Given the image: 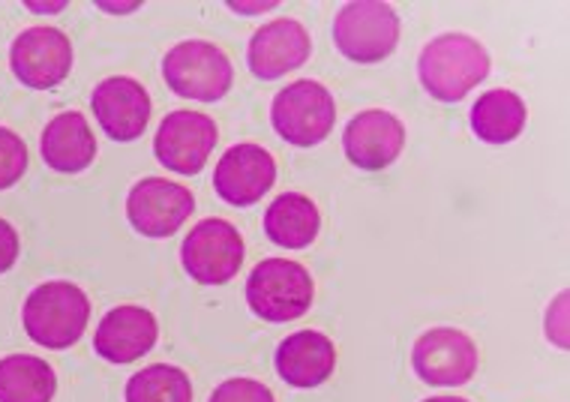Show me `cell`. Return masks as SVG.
Listing matches in <instances>:
<instances>
[{
    "instance_id": "cell-1",
    "label": "cell",
    "mask_w": 570,
    "mask_h": 402,
    "mask_svg": "<svg viewBox=\"0 0 570 402\" xmlns=\"http://www.w3.org/2000/svg\"><path fill=\"white\" fill-rule=\"evenodd\" d=\"M423 90L439 102H460L490 76V51L469 33H442L417 60Z\"/></svg>"
},
{
    "instance_id": "cell-2",
    "label": "cell",
    "mask_w": 570,
    "mask_h": 402,
    "mask_svg": "<svg viewBox=\"0 0 570 402\" xmlns=\"http://www.w3.org/2000/svg\"><path fill=\"white\" fill-rule=\"evenodd\" d=\"M90 322V301L76 283L51 280L37 285L24 301L21 324L42 349H69L81 340Z\"/></svg>"
},
{
    "instance_id": "cell-3",
    "label": "cell",
    "mask_w": 570,
    "mask_h": 402,
    "mask_svg": "<svg viewBox=\"0 0 570 402\" xmlns=\"http://www.w3.org/2000/svg\"><path fill=\"white\" fill-rule=\"evenodd\" d=\"M313 274L292 258H265L246 280V304L265 322H295L313 306Z\"/></svg>"
},
{
    "instance_id": "cell-4",
    "label": "cell",
    "mask_w": 570,
    "mask_h": 402,
    "mask_svg": "<svg viewBox=\"0 0 570 402\" xmlns=\"http://www.w3.org/2000/svg\"><path fill=\"white\" fill-rule=\"evenodd\" d=\"M271 124H274L276 136L295 148L322 145L336 124L334 94L322 81H295L274 97Z\"/></svg>"
},
{
    "instance_id": "cell-5",
    "label": "cell",
    "mask_w": 570,
    "mask_h": 402,
    "mask_svg": "<svg viewBox=\"0 0 570 402\" xmlns=\"http://www.w3.org/2000/svg\"><path fill=\"white\" fill-rule=\"evenodd\" d=\"M334 42L354 63H379L391 58L400 42V16L382 0L345 3L334 19Z\"/></svg>"
},
{
    "instance_id": "cell-6",
    "label": "cell",
    "mask_w": 570,
    "mask_h": 402,
    "mask_svg": "<svg viewBox=\"0 0 570 402\" xmlns=\"http://www.w3.org/2000/svg\"><path fill=\"white\" fill-rule=\"evenodd\" d=\"M163 76L177 97L217 102L232 90L235 69L226 51L217 49L214 42L187 40L177 42L175 49L168 51L163 60Z\"/></svg>"
},
{
    "instance_id": "cell-7",
    "label": "cell",
    "mask_w": 570,
    "mask_h": 402,
    "mask_svg": "<svg viewBox=\"0 0 570 402\" xmlns=\"http://www.w3.org/2000/svg\"><path fill=\"white\" fill-rule=\"evenodd\" d=\"M180 262L196 283L226 285L244 265V237L228 219H219V216L202 219L184 237Z\"/></svg>"
},
{
    "instance_id": "cell-8",
    "label": "cell",
    "mask_w": 570,
    "mask_h": 402,
    "mask_svg": "<svg viewBox=\"0 0 570 402\" xmlns=\"http://www.w3.org/2000/svg\"><path fill=\"white\" fill-rule=\"evenodd\" d=\"M417 379L433 388H460L478 373V345L460 327H433L412 349Z\"/></svg>"
},
{
    "instance_id": "cell-9",
    "label": "cell",
    "mask_w": 570,
    "mask_h": 402,
    "mask_svg": "<svg viewBox=\"0 0 570 402\" xmlns=\"http://www.w3.org/2000/svg\"><path fill=\"white\" fill-rule=\"evenodd\" d=\"M219 141V129L214 118L202 111H171L157 129L154 138V154L168 171L177 175H198L207 166Z\"/></svg>"
},
{
    "instance_id": "cell-10",
    "label": "cell",
    "mask_w": 570,
    "mask_h": 402,
    "mask_svg": "<svg viewBox=\"0 0 570 402\" xmlns=\"http://www.w3.org/2000/svg\"><path fill=\"white\" fill-rule=\"evenodd\" d=\"M16 79L30 90H51L72 69V42L63 30L37 24L16 37L10 49Z\"/></svg>"
},
{
    "instance_id": "cell-11",
    "label": "cell",
    "mask_w": 570,
    "mask_h": 402,
    "mask_svg": "<svg viewBox=\"0 0 570 402\" xmlns=\"http://www.w3.org/2000/svg\"><path fill=\"white\" fill-rule=\"evenodd\" d=\"M196 210V196L168 177H145L127 196L129 226L145 237H171Z\"/></svg>"
},
{
    "instance_id": "cell-12",
    "label": "cell",
    "mask_w": 570,
    "mask_h": 402,
    "mask_svg": "<svg viewBox=\"0 0 570 402\" xmlns=\"http://www.w3.org/2000/svg\"><path fill=\"white\" fill-rule=\"evenodd\" d=\"M343 148L348 163L364 171H382L405 148V127L394 111L366 108L348 120L343 133Z\"/></svg>"
},
{
    "instance_id": "cell-13",
    "label": "cell",
    "mask_w": 570,
    "mask_h": 402,
    "mask_svg": "<svg viewBox=\"0 0 570 402\" xmlns=\"http://www.w3.org/2000/svg\"><path fill=\"white\" fill-rule=\"evenodd\" d=\"M99 127L115 141H136L145 136L150 120V94L129 76H111L99 81L90 97Z\"/></svg>"
},
{
    "instance_id": "cell-14",
    "label": "cell",
    "mask_w": 570,
    "mask_h": 402,
    "mask_svg": "<svg viewBox=\"0 0 570 402\" xmlns=\"http://www.w3.org/2000/svg\"><path fill=\"white\" fill-rule=\"evenodd\" d=\"M313 40L309 30L297 19H274L265 28H258L246 49V63L256 79L274 81L283 79L285 72L301 69L309 60Z\"/></svg>"
},
{
    "instance_id": "cell-15",
    "label": "cell",
    "mask_w": 570,
    "mask_h": 402,
    "mask_svg": "<svg viewBox=\"0 0 570 402\" xmlns=\"http://www.w3.org/2000/svg\"><path fill=\"white\" fill-rule=\"evenodd\" d=\"M276 184V163L258 145H235L223 154L214 171V187L223 202L235 207H249L265 198Z\"/></svg>"
},
{
    "instance_id": "cell-16",
    "label": "cell",
    "mask_w": 570,
    "mask_h": 402,
    "mask_svg": "<svg viewBox=\"0 0 570 402\" xmlns=\"http://www.w3.org/2000/svg\"><path fill=\"white\" fill-rule=\"evenodd\" d=\"M159 324L145 306H115L102 315L94 336V349L109 363H132L157 345Z\"/></svg>"
},
{
    "instance_id": "cell-17",
    "label": "cell",
    "mask_w": 570,
    "mask_h": 402,
    "mask_svg": "<svg viewBox=\"0 0 570 402\" xmlns=\"http://www.w3.org/2000/svg\"><path fill=\"white\" fill-rule=\"evenodd\" d=\"M336 370V345L322 331H297L276 349V373L292 388H318Z\"/></svg>"
},
{
    "instance_id": "cell-18",
    "label": "cell",
    "mask_w": 570,
    "mask_h": 402,
    "mask_svg": "<svg viewBox=\"0 0 570 402\" xmlns=\"http://www.w3.org/2000/svg\"><path fill=\"white\" fill-rule=\"evenodd\" d=\"M42 159L63 175H79L97 159V138L81 111H63L42 129Z\"/></svg>"
},
{
    "instance_id": "cell-19",
    "label": "cell",
    "mask_w": 570,
    "mask_h": 402,
    "mask_svg": "<svg viewBox=\"0 0 570 402\" xmlns=\"http://www.w3.org/2000/svg\"><path fill=\"white\" fill-rule=\"evenodd\" d=\"M322 210L304 193H283L265 210V235L285 249H306L318 237Z\"/></svg>"
},
{
    "instance_id": "cell-20",
    "label": "cell",
    "mask_w": 570,
    "mask_h": 402,
    "mask_svg": "<svg viewBox=\"0 0 570 402\" xmlns=\"http://www.w3.org/2000/svg\"><path fill=\"white\" fill-rule=\"evenodd\" d=\"M525 120H529V108L513 90H487L472 106L474 136L487 145H511L525 129Z\"/></svg>"
},
{
    "instance_id": "cell-21",
    "label": "cell",
    "mask_w": 570,
    "mask_h": 402,
    "mask_svg": "<svg viewBox=\"0 0 570 402\" xmlns=\"http://www.w3.org/2000/svg\"><path fill=\"white\" fill-rule=\"evenodd\" d=\"M58 375L33 354H10L0 361V402H51Z\"/></svg>"
},
{
    "instance_id": "cell-22",
    "label": "cell",
    "mask_w": 570,
    "mask_h": 402,
    "mask_svg": "<svg viewBox=\"0 0 570 402\" xmlns=\"http://www.w3.org/2000/svg\"><path fill=\"white\" fill-rule=\"evenodd\" d=\"M127 402H193V382L180 366L154 363L129 379Z\"/></svg>"
},
{
    "instance_id": "cell-23",
    "label": "cell",
    "mask_w": 570,
    "mask_h": 402,
    "mask_svg": "<svg viewBox=\"0 0 570 402\" xmlns=\"http://www.w3.org/2000/svg\"><path fill=\"white\" fill-rule=\"evenodd\" d=\"M28 171V148L12 129L0 127V189L19 184Z\"/></svg>"
},
{
    "instance_id": "cell-24",
    "label": "cell",
    "mask_w": 570,
    "mask_h": 402,
    "mask_svg": "<svg viewBox=\"0 0 570 402\" xmlns=\"http://www.w3.org/2000/svg\"><path fill=\"white\" fill-rule=\"evenodd\" d=\"M210 402H276L274 391L256 379H228L210 393Z\"/></svg>"
},
{
    "instance_id": "cell-25",
    "label": "cell",
    "mask_w": 570,
    "mask_h": 402,
    "mask_svg": "<svg viewBox=\"0 0 570 402\" xmlns=\"http://www.w3.org/2000/svg\"><path fill=\"white\" fill-rule=\"evenodd\" d=\"M568 292H559L556 301L547 310V318H543V331H547V340L559 349H568L570 345V322H568Z\"/></svg>"
},
{
    "instance_id": "cell-26",
    "label": "cell",
    "mask_w": 570,
    "mask_h": 402,
    "mask_svg": "<svg viewBox=\"0 0 570 402\" xmlns=\"http://www.w3.org/2000/svg\"><path fill=\"white\" fill-rule=\"evenodd\" d=\"M19 232L7 219H0V274H7L19 262Z\"/></svg>"
},
{
    "instance_id": "cell-27",
    "label": "cell",
    "mask_w": 570,
    "mask_h": 402,
    "mask_svg": "<svg viewBox=\"0 0 570 402\" xmlns=\"http://www.w3.org/2000/svg\"><path fill=\"white\" fill-rule=\"evenodd\" d=\"M235 12H246V16H256V12H267L274 10L276 3L271 0V3H228Z\"/></svg>"
},
{
    "instance_id": "cell-28",
    "label": "cell",
    "mask_w": 570,
    "mask_h": 402,
    "mask_svg": "<svg viewBox=\"0 0 570 402\" xmlns=\"http://www.w3.org/2000/svg\"><path fill=\"white\" fill-rule=\"evenodd\" d=\"M63 7H67V3H28V10L33 12H58L63 10Z\"/></svg>"
},
{
    "instance_id": "cell-29",
    "label": "cell",
    "mask_w": 570,
    "mask_h": 402,
    "mask_svg": "<svg viewBox=\"0 0 570 402\" xmlns=\"http://www.w3.org/2000/svg\"><path fill=\"white\" fill-rule=\"evenodd\" d=\"M138 3H99V10H109V12H129V10H136Z\"/></svg>"
},
{
    "instance_id": "cell-30",
    "label": "cell",
    "mask_w": 570,
    "mask_h": 402,
    "mask_svg": "<svg viewBox=\"0 0 570 402\" xmlns=\"http://www.w3.org/2000/svg\"><path fill=\"white\" fill-rule=\"evenodd\" d=\"M423 402H469V400H462V396H433V400H423Z\"/></svg>"
}]
</instances>
